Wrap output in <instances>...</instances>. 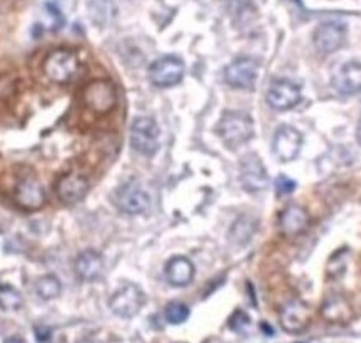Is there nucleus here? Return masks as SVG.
<instances>
[{"instance_id":"obj_15","label":"nucleus","mask_w":361,"mask_h":343,"mask_svg":"<svg viewBox=\"0 0 361 343\" xmlns=\"http://www.w3.org/2000/svg\"><path fill=\"white\" fill-rule=\"evenodd\" d=\"M241 183L251 193L264 191L268 186V173L259 156L247 155L241 161Z\"/></svg>"},{"instance_id":"obj_11","label":"nucleus","mask_w":361,"mask_h":343,"mask_svg":"<svg viewBox=\"0 0 361 343\" xmlns=\"http://www.w3.org/2000/svg\"><path fill=\"white\" fill-rule=\"evenodd\" d=\"M310 306L300 298L288 301L281 308V313H279V323H281L283 330L291 333V335L305 332L310 327Z\"/></svg>"},{"instance_id":"obj_20","label":"nucleus","mask_w":361,"mask_h":343,"mask_svg":"<svg viewBox=\"0 0 361 343\" xmlns=\"http://www.w3.org/2000/svg\"><path fill=\"white\" fill-rule=\"evenodd\" d=\"M308 223H310L308 211L300 205L288 206L286 210L283 211L281 221H279V224H281V231L286 234V236H295V234L303 233L305 229L308 228Z\"/></svg>"},{"instance_id":"obj_8","label":"nucleus","mask_w":361,"mask_h":343,"mask_svg":"<svg viewBox=\"0 0 361 343\" xmlns=\"http://www.w3.org/2000/svg\"><path fill=\"white\" fill-rule=\"evenodd\" d=\"M266 101L274 111H290L301 101V88L290 79L271 80Z\"/></svg>"},{"instance_id":"obj_14","label":"nucleus","mask_w":361,"mask_h":343,"mask_svg":"<svg viewBox=\"0 0 361 343\" xmlns=\"http://www.w3.org/2000/svg\"><path fill=\"white\" fill-rule=\"evenodd\" d=\"M90 184L87 178H84L82 174L67 173L57 181L56 193L62 203H66V205H75V203H80L87 196Z\"/></svg>"},{"instance_id":"obj_25","label":"nucleus","mask_w":361,"mask_h":343,"mask_svg":"<svg viewBox=\"0 0 361 343\" xmlns=\"http://www.w3.org/2000/svg\"><path fill=\"white\" fill-rule=\"evenodd\" d=\"M45 13H47L49 20H51V25H49V30H52V32H56V30L61 29L62 25H64V16H62L61 11L56 7V4H47L45 6Z\"/></svg>"},{"instance_id":"obj_31","label":"nucleus","mask_w":361,"mask_h":343,"mask_svg":"<svg viewBox=\"0 0 361 343\" xmlns=\"http://www.w3.org/2000/svg\"><path fill=\"white\" fill-rule=\"evenodd\" d=\"M204 343H221L218 338H207V340Z\"/></svg>"},{"instance_id":"obj_12","label":"nucleus","mask_w":361,"mask_h":343,"mask_svg":"<svg viewBox=\"0 0 361 343\" xmlns=\"http://www.w3.org/2000/svg\"><path fill=\"white\" fill-rule=\"evenodd\" d=\"M346 27L338 22H326L316 27L313 34L314 49L322 54H333L345 46Z\"/></svg>"},{"instance_id":"obj_1","label":"nucleus","mask_w":361,"mask_h":343,"mask_svg":"<svg viewBox=\"0 0 361 343\" xmlns=\"http://www.w3.org/2000/svg\"><path fill=\"white\" fill-rule=\"evenodd\" d=\"M216 133L228 148L236 149L250 143L255 136V123L251 116L241 111H228L221 116Z\"/></svg>"},{"instance_id":"obj_4","label":"nucleus","mask_w":361,"mask_h":343,"mask_svg":"<svg viewBox=\"0 0 361 343\" xmlns=\"http://www.w3.org/2000/svg\"><path fill=\"white\" fill-rule=\"evenodd\" d=\"M82 97L85 106L97 114H107L114 109L117 104V91L114 84L106 79L92 80L85 85Z\"/></svg>"},{"instance_id":"obj_29","label":"nucleus","mask_w":361,"mask_h":343,"mask_svg":"<svg viewBox=\"0 0 361 343\" xmlns=\"http://www.w3.org/2000/svg\"><path fill=\"white\" fill-rule=\"evenodd\" d=\"M4 343H27V342L24 340V338H20V337H8Z\"/></svg>"},{"instance_id":"obj_21","label":"nucleus","mask_w":361,"mask_h":343,"mask_svg":"<svg viewBox=\"0 0 361 343\" xmlns=\"http://www.w3.org/2000/svg\"><path fill=\"white\" fill-rule=\"evenodd\" d=\"M62 285L59 282L56 275H44L37 279L35 283V293H37L39 298H42L45 301L56 300V298L61 295Z\"/></svg>"},{"instance_id":"obj_23","label":"nucleus","mask_w":361,"mask_h":343,"mask_svg":"<svg viewBox=\"0 0 361 343\" xmlns=\"http://www.w3.org/2000/svg\"><path fill=\"white\" fill-rule=\"evenodd\" d=\"M24 306V298L20 291L12 285H0V308L4 311H17Z\"/></svg>"},{"instance_id":"obj_28","label":"nucleus","mask_w":361,"mask_h":343,"mask_svg":"<svg viewBox=\"0 0 361 343\" xmlns=\"http://www.w3.org/2000/svg\"><path fill=\"white\" fill-rule=\"evenodd\" d=\"M34 332H35V340H37L39 343L49 342L52 337L51 328L44 327V325H37V327H34Z\"/></svg>"},{"instance_id":"obj_22","label":"nucleus","mask_w":361,"mask_h":343,"mask_svg":"<svg viewBox=\"0 0 361 343\" xmlns=\"http://www.w3.org/2000/svg\"><path fill=\"white\" fill-rule=\"evenodd\" d=\"M256 231V223L255 219L250 218V216H241L234 221L233 228H231V240L238 245H245L251 240L252 233Z\"/></svg>"},{"instance_id":"obj_30","label":"nucleus","mask_w":361,"mask_h":343,"mask_svg":"<svg viewBox=\"0 0 361 343\" xmlns=\"http://www.w3.org/2000/svg\"><path fill=\"white\" fill-rule=\"evenodd\" d=\"M356 141L361 144V121L358 123V128H356Z\"/></svg>"},{"instance_id":"obj_16","label":"nucleus","mask_w":361,"mask_h":343,"mask_svg":"<svg viewBox=\"0 0 361 343\" xmlns=\"http://www.w3.org/2000/svg\"><path fill=\"white\" fill-rule=\"evenodd\" d=\"M322 315L329 323H348L353 320V308L345 296L340 293H333V295L324 298Z\"/></svg>"},{"instance_id":"obj_24","label":"nucleus","mask_w":361,"mask_h":343,"mask_svg":"<svg viewBox=\"0 0 361 343\" xmlns=\"http://www.w3.org/2000/svg\"><path fill=\"white\" fill-rule=\"evenodd\" d=\"M189 315H191L189 306L186 303H180V301H171L164 310V317L171 325L184 323L189 318Z\"/></svg>"},{"instance_id":"obj_18","label":"nucleus","mask_w":361,"mask_h":343,"mask_svg":"<svg viewBox=\"0 0 361 343\" xmlns=\"http://www.w3.org/2000/svg\"><path fill=\"white\" fill-rule=\"evenodd\" d=\"M164 273L166 279L173 287H188L194 279L196 270H194L192 261L186 258V256H174L166 265Z\"/></svg>"},{"instance_id":"obj_6","label":"nucleus","mask_w":361,"mask_h":343,"mask_svg":"<svg viewBox=\"0 0 361 343\" xmlns=\"http://www.w3.org/2000/svg\"><path fill=\"white\" fill-rule=\"evenodd\" d=\"M184 78V62L176 56H164L149 67V80L156 88H174Z\"/></svg>"},{"instance_id":"obj_5","label":"nucleus","mask_w":361,"mask_h":343,"mask_svg":"<svg viewBox=\"0 0 361 343\" xmlns=\"http://www.w3.org/2000/svg\"><path fill=\"white\" fill-rule=\"evenodd\" d=\"M144 303H146L144 291L134 283H128L111 296L109 308L117 317L133 318L141 311Z\"/></svg>"},{"instance_id":"obj_3","label":"nucleus","mask_w":361,"mask_h":343,"mask_svg":"<svg viewBox=\"0 0 361 343\" xmlns=\"http://www.w3.org/2000/svg\"><path fill=\"white\" fill-rule=\"evenodd\" d=\"M130 146L142 156L156 155L159 149V126L152 117H137L130 126Z\"/></svg>"},{"instance_id":"obj_7","label":"nucleus","mask_w":361,"mask_h":343,"mask_svg":"<svg viewBox=\"0 0 361 343\" xmlns=\"http://www.w3.org/2000/svg\"><path fill=\"white\" fill-rule=\"evenodd\" d=\"M259 64L251 57H239L224 69V80L234 89H252L258 83Z\"/></svg>"},{"instance_id":"obj_17","label":"nucleus","mask_w":361,"mask_h":343,"mask_svg":"<svg viewBox=\"0 0 361 343\" xmlns=\"http://www.w3.org/2000/svg\"><path fill=\"white\" fill-rule=\"evenodd\" d=\"M336 89L346 96L361 92V62H346L335 74Z\"/></svg>"},{"instance_id":"obj_19","label":"nucleus","mask_w":361,"mask_h":343,"mask_svg":"<svg viewBox=\"0 0 361 343\" xmlns=\"http://www.w3.org/2000/svg\"><path fill=\"white\" fill-rule=\"evenodd\" d=\"M75 273L84 282H94L104 272V258L96 250H85L80 253L74 263Z\"/></svg>"},{"instance_id":"obj_10","label":"nucleus","mask_w":361,"mask_h":343,"mask_svg":"<svg viewBox=\"0 0 361 343\" xmlns=\"http://www.w3.org/2000/svg\"><path fill=\"white\" fill-rule=\"evenodd\" d=\"M116 206L126 215H142L151 206V198L137 183H126L116 191Z\"/></svg>"},{"instance_id":"obj_2","label":"nucleus","mask_w":361,"mask_h":343,"mask_svg":"<svg viewBox=\"0 0 361 343\" xmlns=\"http://www.w3.org/2000/svg\"><path fill=\"white\" fill-rule=\"evenodd\" d=\"M79 71V57L67 49H59L49 54L44 62V72L52 83L67 84L75 78Z\"/></svg>"},{"instance_id":"obj_13","label":"nucleus","mask_w":361,"mask_h":343,"mask_svg":"<svg viewBox=\"0 0 361 343\" xmlns=\"http://www.w3.org/2000/svg\"><path fill=\"white\" fill-rule=\"evenodd\" d=\"M17 205L25 211H37L45 205V191L37 179L32 176H25L16 184L13 193Z\"/></svg>"},{"instance_id":"obj_27","label":"nucleus","mask_w":361,"mask_h":343,"mask_svg":"<svg viewBox=\"0 0 361 343\" xmlns=\"http://www.w3.org/2000/svg\"><path fill=\"white\" fill-rule=\"evenodd\" d=\"M295 181H291L290 178H286V176H279L276 179V191L278 195H288V193H291L293 189H295Z\"/></svg>"},{"instance_id":"obj_26","label":"nucleus","mask_w":361,"mask_h":343,"mask_svg":"<svg viewBox=\"0 0 361 343\" xmlns=\"http://www.w3.org/2000/svg\"><path fill=\"white\" fill-rule=\"evenodd\" d=\"M250 325V317L245 313V311L238 310L234 311V315L229 318V328L234 332H243Z\"/></svg>"},{"instance_id":"obj_9","label":"nucleus","mask_w":361,"mask_h":343,"mask_svg":"<svg viewBox=\"0 0 361 343\" xmlns=\"http://www.w3.org/2000/svg\"><path fill=\"white\" fill-rule=\"evenodd\" d=\"M301 148H303V134L293 126H279L273 136V152L278 160L284 162L296 160Z\"/></svg>"}]
</instances>
